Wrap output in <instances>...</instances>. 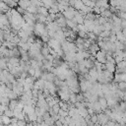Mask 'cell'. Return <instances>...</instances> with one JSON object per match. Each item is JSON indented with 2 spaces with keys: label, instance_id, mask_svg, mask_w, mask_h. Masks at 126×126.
Instances as JSON below:
<instances>
[{
  "label": "cell",
  "instance_id": "1",
  "mask_svg": "<svg viewBox=\"0 0 126 126\" xmlns=\"http://www.w3.org/2000/svg\"><path fill=\"white\" fill-rule=\"evenodd\" d=\"M97 118H98V122H97V123H99V124L102 125V126L106 125L107 122L110 120V117H109L108 115H106L104 112L98 113V114H97Z\"/></svg>",
  "mask_w": 126,
  "mask_h": 126
},
{
  "label": "cell",
  "instance_id": "2",
  "mask_svg": "<svg viewBox=\"0 0 126 126\" xmlns=\"http://www.w3.org/2000/svg\"><path fill=\"white\" fill-rule=\"evenodd\" d=\"M95 59L96 61H98L99 63H102V64H106L107 60H106V52L103 51V50H99L96 55H95Z\"/></svg>",
  "mask_w": 126,
  "mask_h": 126
},
{
  "label": "cell",
  "instance_id": "3",
  "mask_svg": "<svg viewBox=\"0 0 126 126\" xmlns=\"http://www.w3.org/2000/svg\"><path fill=\"white\" fill-rule=\"evenodd\" d=\"M8 63L10 65H12L13 67H18L21 64V59L19 57H10Z\"/></svg>",
  "mask_w": 126,
  "mask_h": 126
},
{
  "label": "cell",
  "instance_id": "4",
  "mask_svg": "<svg viewBox=\"0 0 126 126\" xmlns=\"http://www.w3.org/2000/svg\"><path fill=\"white\" fill-rule=\"evenodd\" d=\"M85 6V3L82 0H74V5L73 7L77 10V11H81Z\"/></svg>",
  "mask_w": 126,
  "mask_h": 126
},
{
  "label": "cell",
  "instance_id": "5",
  "mask_svg": "<svg viewBox=\"0 0 126 126\" xmlns=\"http://www.w3.org/2000/svg\"><path fill=\"white\" fill-rule=\"evenodd\" d=\"M83 64L90 70V69H92V68H94V61H93L91 58H88V59H84L83 60Z\"/></svg>",
  "mask_w": 126,
  "mask_h": 126
},
{
  "label": "cell",
  "instance_id": "6",
  "mask_svg": "<svg viewBox=\"0 0 126 126\" xmlns=\"http://www.w3.org/2000/svg\"><path fill=\"white\" fill-rule=\"evenodd\" d=\"M98 102H99V104H100V106H101L102 111H104L105 109L108 108V105H107V99H106L104 96H103V97H98Z\"/></svg>",
  "mask_w": 126,
  "mask_h": 126
},
{
  "label": "cell",
  "instance_id": "7",
  "mask_svg": "<svg viewBox=\"0 0 126 126\" xmlns=\"http://www.w3.org/2000/svg\"><path fill=\"white\" fill-rule=\"evenodd\" d=\"M105 70L111 72V73H115L116 71V65L114 63H110V62H107L105 64Z\"/></svg>",
  "mask_w": 126,
  "mask_h": 126
},
{
  "label": "cell",
  "instance_id": "8",
  "mask_svg": "<svg viewBox=\"0 0 126 126\" xmlns=\"http://www.w3.org/2000/svg\"><path fill=\"white\" fill-rule=\"evenodd\" d=\"M12 123V118L8 117L6 115H1V124H5V125H9Z\"/></svg>",
  "mask_w": 126,
  "mask_h": 126
},
{
  "label": "cell",
  "instance_id": "9",
  "mask_svg": "<svg viewBox=\"0 0 126 126\" xmlns=\"http://www.w3.org/2000/svg\"><path fill=\"white\" fill-rule=\"evenodd\" d=\"M37 14H40V15H43L45 17H47L49 15V11L46 7L44 6H41V7H38V13Z\"/></svg>",
  "mask_w": 126,
  "mask_h": 126
},
{
  "label": "cell",
  "instance_id": "10",
  "mask_svg": "<svg viewBox=\"0 0 126 126\" xmlns=\"http://www.w3.org/2000/svg\"><path fill=\"white\" fill-rule=\"evenodd\" d=\"M78 110H79V114H80L82 117H84V118H85L87 115H89V112H88V108H87V107L82 106V107L78 108Z\"/></svg>",
  "mask_w": 126,
  "mask_h": 126
},
{
  "label": "cell",
  "instance_id": "11",
  "mask_svg": "<svg viewBox=\"0 0 126 126\" xmlns=\"http://www.w3.org/2000/svg\"><path fill=\"white\" fill-rule=\"evenodd\" d=\"M27 12H29V13H32V14H33V15H35V14H37L38 13V8L36 7V6H34V5H31L28 9H27Z\"/></svg>",
  "mask_w": 126,
  "mask_h": 126
},
{
  "label": "cell",
  "instance_id": "12",
  "mask_svg": "<svg viewBox=\"0 0 126 126\" xmlns=\"http://www.w3.org/2000/svg\"><path fill=\"white\" fill-rule=\"evenodd\" d=\"M102 17H104V18H106V19H111L112 18V16H113V14H112V12L109 10V9H106L105 11H103L101 14H100Z\"/></svg>",
  "mask_w": 126,
  "mask_h": 126
},
{
  "label": "cell",
  "instance_id": "13",
  "mask_svg": "<svg viewBox=\"0 0 126 126\" xmlns=\"http://www.w3.org/2000/svg\"><path fill=\"white\" fill-rule=\"evenodd\" d=\"M78 26V24L74 21V20H67V28L73 30L74 28H76Z\"/></svg>",
  "mask_w": 126,
  "mask_h": 126
},
{
  "label": "cell",
  "instance_id": "14",
  "mask_svg": "<svg viewBox=\"0 0 126 126\" xmlns=\"http://www.w3.org/2000/svg\"><path fill=\"white\" fill-rule=\"evenodd\" d=\"M18 102H19V100H17V99H11L10 100V103H9V108L12 109V110L16 109L17 108V105H18Z\"/></svg>",
  "mask_w": 126,
  "mask_h": 126
},
{
  "label": "cell",
  "instance_id": "15",
  "mask_svg": "<svg viewBox=\"0 0 126 126\" xmlns=\"http://www.w3.org/2000/svg\"><path fill=\"white\" fill-rule=\"evenodd\" d=\"M69 102H71V103H73V104H75L76 102H78V101H77V94L72 93V94H70V99H69Z\"/></svg>",
  "mask_w": 126,
  "mask_h": 126
},
{
  "label": "cell",
  "instance_id": "16",
  "mask_svg": "<svg viewBox=\"0 0 126 126\" xmlns=\"http://www.w3.org/2000/svg\"><path fill=\"white\" fill-rule=\"evenodd\" d=\"M4 115H6V116H8V117H14V111L12 110V109H10L9 107L4 111Z\"/></svg>",
  "mask_w": 126,
  "mask_h": 126
},
{
  "label": "cell",
  "instance_id": "17",
  "mask_svg": "<svg viewBox=\"0 0 126 126\" xmlns=\"http://www.w3.org/2000/svg\"><path fill=\"white\" fill-rule=\"evenodd\" d=\"M118 90L122 92H126V82H119L118 83Z\"/></svg>",
  "mask_w": 126,
  "mask_h": 126
},
{
  "label": "cell",
  "instance_id": "18",
  "mask_svg": "<svg viewBox=\"0 0 126 126\" xmlns=\"http://www.w3.org/2000/svg\"><path fill=\"white\" fill-rule=\"evenodd\" d=\"M16 10H17V11H18V12H19V13H20L22 16H23V15H24V14L27 12V10H25L24 8H22V7H20V6L16 7Z\"/></svg>",
  "mask_w": 126,
  "mask_h": 126
},
{
  "label": "cell",
  "instance_id": "19",
  "mask_svg": "<svg viewBox=\"0 0 126 126\" xmlns=\"http://www.w3.org/2000/svg\"><path fill=\"white\" fill-rule=\"evenodd\" d=\"M18 125L19 126H27V121L26 120H19L18 121Z\"/></svg>",
  "mask_w": 126,
  "mask_h": 126
},
{
  "label": "cell",
  "instance_id": "20",
  "mask_svg": "<svg viewBox=\"0 0 126 126\" xmlns=\"http://www.w3.org/2000/svg\"><path fill=\"white\" fill-rule=\"evenodd\" d=\"M116 123H117V122H115V121H113V120H109V121L107 122V124L104 125V126H115Z\"/></svg>",
  "mask_w": 126,
  "mask_h": 126
},
{
  "label": "cell",
  "instance_id": "21",
  "mask_svg": "<svg viewBox=\"0 0 126 126\" xmlns=\"http://www.w3.org/2000/svg\"><path fill=\"white\" fill-rule=\"evenodd\" d=\"M121 28H122V30L123 29H126V21L125 20H122V22H121Z\"/></svg>",
  "mask_w": 126,
  "mask_h": 126
},
{
  "label": "cell",
  "instance_id": "22",
  "mask_svg": "<svg viewBox=\"0 0 126 126\" xmlns=\"http://www.w3.org/2000/svg\"><path fill=\"white\" fill-rule=\"evenodd\" d=\"M122 32H123V33H124V35L126 36V29H123V30H122Z\"/></svg>",
  "mask_w": 126,
  "mask_h": 126
},
{
  "label": "cell",
  "instance_id": "23",
  "mask_svg": "<svg viewBox=\"0 0 126 126\" xmlns=\"http://www.w3.org/2000/svg\"><path fill=\"white\" fill-rule=\"evenodd\" d=\"M94 126H102V125H100V124H99V123H95V124H94Z\"/></svg>",
  "mask_w": 126,
  "mask_h": 126
},
{
  "label": "cell",
  "instance_id": "24",
  "mask_svg": "<svg viewBox=\"0 0 126 126\" xmlns=\"http://www.w3.org/2000/svg\"><path fill=\"white\" fill-rule=\"evenodd\" d=\"M64 126H68V125H64Z\"/></svg>",
  "mask_w": 126,
  "mask_h": 126
},
{
  "label": "cell",
  "instance_id": "25",
  "mask_svg": "<svg viewBox=\"0 0 126 126\" xmlns=\"http://www.w3.org/2000/svg\"><path fill=\"white\" fill-rule=\"evenodd\" d=\"M69 1H70V0H69Z\"/></svg>",
  "mask_w": 126,
  "mask_h": 126
}]
</instances>
